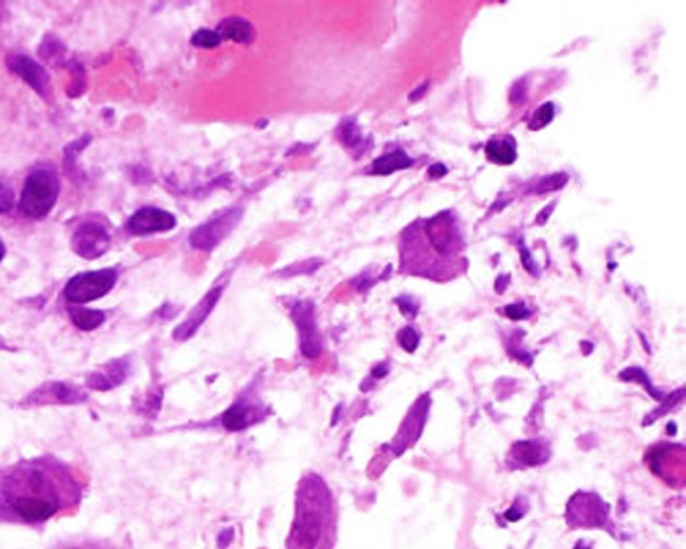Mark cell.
Segmentation results:
<instances>
[{
  "mask_svg": "<svg viewBox=\"0 0 686 549\" xmlns=\"http://www.w3.org/2000/svg\"><path fill=\"white\" fill-rule=\"evenodd\" d=\"M488 160L498 165H511L516 160V150L511 142L506 140H491L485 147Z\"/></svg>",
  "mask_w": 686,
  "mask_h": 549,
  "instance_id": "d6986e66",
  "label": "cell"
},
{
  "mask_svg": "<svg viewBox=\"0 0 686 549\" xmlns=\"http://www.w3.org/2000/svg\"><path fill=\"white\" fill-rule=\"evenodd\" d=\"M6 256V247H4V242L0 240V261L4 259Z\"/></svg>",
  "mask_w": 686,
  "mask_h": 549,
  "instance_id": "4dcf8cb0",
  "label": "cell"
},
{
  "mask_svg": "<svg viewBox=\"0 0 686 549\" xmlns=\"http://www.w3.org/2000/svg\"><path fill=\"white\" fill-rule=\"evenodd\" d=\"M398 340L401 343V346L406 350V351H415V348L417 347L418 345V336L413 328L410 327H406L404 330H401V333L398 334Z\"/></svg>",
  "mask_w": 686,
  "mask_h": 549,
  "instance_id": "4316f807",
  "label": "cell"
},
{
  "mask_svg": "<svg viewBox=\"0 0 686 549\" xmlns=\"http://www.w3.org/2000/svg\"><path fill=\"white\" fill-rule=\"evenodd\" d=\"M386 373H388V370H386V369H384V367L378 366L377 369H374L373 375H374V376H377V378H381V376H384V375L386 374Z\"/></svg>",
  "mask_w": 686,
  "mask_h": 549,
  "instance_id": "f546056e",
  "label": "cell"
},
{
  "mask_svg": "<svg viewBox=\"0 0 686 549\" xmlns=\"http://www.w3.org/2000/svg\"><path fill=\"white\" fill-rule=\"evenodd\" d=\"M110 235L101 223L87 220L80 224L73 233L71 248L75 254L86 260H94L108 252Z\"/></svg>",
  "mask_w": 686,
  "mask_h": 549,
  "instance_id": "5b68a950",
  "label": "cell"
},
{
  "mask_svg": "<svg viewBox=\"0 0 686 549\" xmlns=\"http://www.w3.org/2000/svg\"><path fill=\"white\" fill-rule=\"evenodd\" d=\"M118 280V273L113 268L87 271L75 275L68 281L63 296L74 304L90 303L108 295Z\"/></svg>",
  "mask_w": 686,
  "mask_h": 549,
  "instance_id": "277c9868",
  "label": "cell"
},
{
  "mask_svg": "<svg viewBox=\"0 0 686 549\" xmlns=\"http://www.w3.org/2000/svg\"><path fill=\"white\" fill-rule=\"evenodd\" d=\"M231 538H232V531H231V529H227V531L221 532V535H220V537H219V544H220L221 547H226V545H228Z\"/></svg>",
  "mask_w": 686,
  "mask_h": 549,
  "instance_id": "f1b7e54d",
  "label": "cell"
},
{
  "mask_svg": "<svg viewBox=\"0 0 686 549\" xmlns=\"http://www.w3.org/2000/svg\"><path fill=\"white\" fill-rule=\"evenodd\" d=\"M223 426L231 431H239L250 424V412L244 403H235L221 417Z\"/></svg>",
  "mask_w": 686,
  "mask_h": 549,
  "instance_id": "ffe728a7",
  "label": "cell"
},
{
  "mask_svg": "<svg viewBox=\"0 0 686 549\" xmlns=\"http://www.w3.org/2000/svg\"><path fill=\"white\" fill-rule=\"evenodd\" d=\"M86 398V394L80 388H74L68 383L55 382L46 383L27 398L28 405H53V403H78Z\"/></svg>",
  "mask_w": 686,
  "mask_h": 549,
  "instance_id": "8fae6325",
  "label": "cell"
},
{
  "mask_svg": "<svg viewBox=\"0 0 686 549\" xmlns=\"http://www.w3.org/2000/svg\"><path fill=\"white\" fill-rule=\"evenodd\" d=\"M71 73H73V80H71V85H70V89L71 90L68 95L70 97H80L83 92H85V70L82 68L81 65L78 63H71Z\"/></svg>",
  "mask_w": 686,
  "mask_h": 549,
  "instance_id": "cb8c5ba5",
  "label": "cell"
},
{
  "mask_svg": "<svg viewBox=\"0 0 686 549\" xmlns=\"http://www.w3.org/2000/svg\"><path fill=\"white\" fill-rule=\"evenodd\" d=\"M339 134H341V140L343 141V144H346L349 147H357L358 142L361 141V134L353 122L343 123L342 128L339 129Z\"/></svg>",
  "mask_w": 686,
  "mask_h": 549,
  "instance_id": "484cf974",
  "label": "cell"
},
{
  "mask_svg": "<svg viewBox=\"0 0 686 549\" xmlns=\"http://www.w3.org/2000/svg\"><path fill=\"white\" fill-rule=\"evenodd\" d=\"M221 42V37L219 35L217 31H212V30H205V28H202L199 31H196L190 39V43L195 46V47H200V49H215Z\"/></svg>",
  "mask_w": 686,
  "mask_h": 549,
  "instance_id": "44dd1931",
  "label": "cell"
},
{
  "mask_svg": "<svg viewBox=\"0 0 686 549\" xmlns=\"http://www.w3.org/2000/svg\"><path fill=\"white\" fill-rule=\"evenodd\" d=\"M242 218V211L239 208L228 209L217 217H214L208 223L196 228L190 235V244L197 249L209 251L228 236L229 232Z\"/></svg>",
  "mask_w": 686,
  "mask_h": 549,
  "instance_id": "52a82bcc",
  "label": "cell"
},
{
  "mask_svg": "<svg viewBox=\"0 0 686 549\" xmlns=\"http://www.w3.org/2000/svg\"><path fill=\"white\" fill-rule=\"evenodd\" d=\"M452 220L446 214H439L433 217L427 226V233L431 239L433 247L441 252L446 254L451 251L452 245Z\"/></svg>",
  "mask_w": 686,
  "mask_h": 549,
  "instance_id": "7c38bea8",
  "label": "cell"
},
{
  "mask_svg": "<svg viewBox=\"0 0 686 549\" xmlns=\"http://www.w3.org/2000/svg\"><path fill=\"white\" fill-rule=\"evenodd\" d=\"M577 549H586V548H582V547H577Z\"/></svg>",
  "mask_w": 686,
  "mask_h": 549,
  "instance_id": "d6a6232c",
  "label": "cell"
},
{
  "mask_svg": "<svg viewBox=\"0 0 686 549\" xmlns=\"http://www.w3.org/2000/svg\"><path fill=\"white\" fill-rule=\"evenodd\" d=\"M331 509L330 493L322 480L310 476L298 495L293 537L303 549H312L327 526Z\"/></svg>",
  "mask_w": 686,
  "mask_h": 549,
  "instance_id": "7a4b0ae2",
  "label": "cell"
},
{
  "mask_svg": "<svg viewBox=\"0 0 686 549\" xmlns=\"http://www.w3.org/2000/svg\"><path fill=\"white\" fill-rule=\"evenodd\" d=\"M221 292H223V287H216L211 292H208L202 297V302L190 311L187 319L176 327L173 331V338L176 340H181V342L187 340L197 333V330L202 327V323L217 304Z\"/></svg>",
  "mask_w": 686,
  "mask_h": 549,
  "instance_id": "30bf717a",
  "label": "cell"
},
{
  "mask_svg": "<svg viewBox=\"0 0 686 549\" xmlns=\"http://www.w3.org/2000/svg\"><path fill=\"white\" fill-rule=\"evenodd\" d=\"M6 65L13 74L25 80L43 99H51V78L49 71L39 62L25 54H10L6 59Z\"/></svg>",
  "mask_w": 686,
  "mask_h": 549,
  "instance_id": "8992f818",
  "label": "cell"
},
{
  "mask_svg": "<svg viewBox=\"0 0 686 549\" xmlns=\"http://www.w3.org/2000/svg\"><path fill=\"white\" fill-rule=\"evenodd\" d=\"M219 35L236 43H248L254 38V28L242 18H228L221 22L217 30Z\"/></svg>",
  "mask_w": 686,
  "mask_h": 549,
  "instance_id": "2e32d148",
  "label": "cell"
},
{
  "mask_svg": "<svg viewBox=\"0 0 686 549\" xmlns=\"http://www.w3.org/2000/svg\"><path fill=\"white\" fill-rule=\"evenodd\" d=\"M61 193V180L53 168L39 166L28 174L22 189L19 211L31 220L46 218Z\"/></svg>",
  "mask_w": 686,
  "mask_h": 549,
  "instance_id": "3957f363",
  "label": "cell"
},
{
  "mask_svg": "<svg viewBox=\"0 0 686 549\" xmlns=\"http://www.w3.org/2000/svg\"><path fill=\"white\" fill-rule=\"evenodd\" d=\"M68 315L73 324L81 331H93L105 321V312L90 308L70 307Z\"/></svg>",
  "mask_w": 686,
  "mask_h": 549,
  "instance_id": "ac0fdd59",
  "label": "cell"
},
{
  "mask_svg": "<svg viewBox=\"0 0 686 549\" xmlns=\"http://www.w3.org/2000/svg\"><path fill=\"white\" fill-rule=\"evenodd\" d=\"M4 13H6V6H4V3H1V1H0V23H1V20H3Z\"/></svg>",
  "mask_w": 686,
  "mask_h": 549,
  "instance_id": "1f68e13d",
  "label": "cell"
},
{
  "mask_svg": "<svg viewBox=\"0 0 686 549\" xmlns=\"http://www.w3.org/2000/svg\"><path fill=\"white\" fill-rule=\"evenodd\" d=\"M177 224L175 216L160 208L144 206L132 214L126 223V229L135 236L162 233L173 229Z\"/></svg>",
  "mask_w": 686,
  "mask_h": 549,
  "instance_id": "9c48e42d",
  "label": "cell"
},
{
  "mask_svg": "<svg viewBox=\"0 0 686 549\" xmlns=\"http://www.w3.org/2000/svg\"><path fill=\"white\" fill-rule=\"evenodd\" d=\"M38 54L47 65L63 66L68 56V46L54 34H46L42 39Z\"/></svg>",
  "mask_w": 686,
  "mask_h": 549,
  "instance_id": "5bb4252c",
  "label": "cell"
},
{
  "mask_svg": "<svg viewBox=\"0 0 686 549\" xmlns=\"http://www.w3.org/2000/svg\"><path fill=\"white\" fill-rule=\"evenodd\" d=\"M80 483L56 459H22L0 469V520L41 524L81 500Z\"/></svg>",
  "mask_w": 686,
  "mask_h": 549,
  "instance_id": "6da1fadb",
  "label": "cell"
},
{
  "mask_svg": "<svg viewBox=\"0 0 686 549\" xmlns=\"http://www.w3.org/2000/svg\"><path fill=\"white\" fill-rule=\"evenodd\" d=\"M568 183V174L567 173H555L549 175V177H544L543 180H540V183L538 184V187L535 189L537 193H549V192H553V190H558V189H562L565 187V184Z\"/></svg>",
  "mask_w": 686,
  "mask_h": 549,
  "instance_id": "603a6c76",
  "label": "cell"
},
{
  "mask_svg": "<svg viewBox=\"0 0 686 549\" xmlns=\"http://www.w3.org/2000/svg\"><path fill=\"white\" fill-rule=\"evenodd\" d=\"M128 375V363L125 361L113 362L106 364L99 373L90 376V388L109 390L116 388L125 381Z\"/></svg>",
  "mask_w": 686,
  "mask_h": 549,
  "instance_id": "4fadbf2b",
  "label": "cell"
},
{
  "mask_svg": "<svg viewBox=\"0 0 686 549\" xmlns=\"http://www.w3.org/2000/svg\"><path fill=\"white\" fill-rule=\"evenodd\" d=\"M90 142H92V135L83 134L81 138L70 142L68 147L63 149V166L68 178H71L73 181H78L82 177L81 169L78 168V157L81 156L82 152L90 145Z\"/></svg>",
  "mask_w": 686,
  "mask_h": 549,
  "instance_id": "9a60e30c",
  "label": "cell"
},
{
  "mask_svg": "<svg viewBox=\"0 0 686 549\" xmlns=\"http://www.w3.org/2000/svg\"><path fill=\"white\" fill-rule=\"evenodd\" d=\"M293 319L300 335L303 355L317 358L322 351V339L317 327L314 304L311 302H298L293 308Z\"/></svg>",
  "mask_w": 686,
  "mask_h": 549,
  "instance_id": "ba28073f",
  "label": "cell"
},
{
  "mask_svg": "<svg viewBox=\"0 0 686 549\" xmlns=\"http://www.w3.org/2000/svg\"><path fill=\"white\" fill-rule=\"evenodd\" d=\"M553 114H555V109H553V105H552L551 102L541 105L535 111V114L532 116V118H531L529 123H528L529 130L538 132L540 129L546 128L551 122L552 118H553Z\"/></svg>",
  "mask_w": 686,
  "mask_h": 549,
  "instance_id": "7402d4cb",
  "label": "cell"
},
{
  "mask_svg": "<svg viewBox=\"0 0 686 549\" xmlns=\"http://www.w3.org/2000/svg\"><path fill=\"white\" fill-rule=\"evenodd\" d=\"M448 173V169L445 168L443 164H434L431 165L428 171V174L433 177V178H439V177H443L445 174Z\"/></svg>",
  "mask_w": 686,
  "mask_h": 549,
  "instance_id": "83f0119b",
  "label": "cell"
},
{
  "mask_svg": "<svg viewBox=\"0 0 686 549\" xmlns=\"http://www.w3.org/2000/svg\"><path fill=\"white\" fill-rule=\"evenodd\" d=\"M412 164H413V160L405 152L396 150L393 153L381 156V157H378L377 160H374L372 173L388 175V174L394 173L396 171L406 169V168L412 166Z\"/></svg>",
  "mask_w": 686,
  "mask_h": 549,
  "instance_id": "e0dca14e",
  "label": "cell"
},
{
  "mask_svg": "<svg viewBox=\"0 0 686 549\" xmlns=\"http://www.w3.org/2000/svg\"><path fill=\"white\" fill-rule=\"evenodd\" d=\"M14 189L8 183L0 178V214H7L14 208Z\"/></svg>",
  "mask_w": 686,
  "mask_h": 549,
  "instance_id": "d4e9b609",
  "label": "cell"
}]
</instances>
